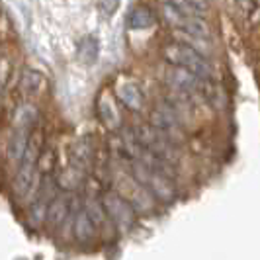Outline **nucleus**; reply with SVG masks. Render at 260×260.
I'll return each instance as SVG.
<instances>
[{
  "label": "nucleus",
  "instance_id": "f257e3e1",
  "mask_svg": "<svg viewBox=\"0 0 260 260\" xmlns=\"http://www.w3.org/2000/svg\"><path fill=\"white\" fill-rule=\"evenodd\" d=\"M162 57L169 65L184 67L202 78H211V75H213V67L208 61V57L198 51L196 47L182 43V41L167 43L162 47Z\"/></svg>",
  "mask_w": 260,
  "mask_h": 260
},
{
  "label": "nucleus",
  "instance_id": "f03ea898",
  "mask_svg": "<svg viewBox=\"0 0 260 260\" xmlns=\"http://www.w3.org/2000/svg\"><path fill=\"white\" fill-rule=\"evenodd\" d=\"M41 155V139L39 135L29 137V143L26 147V153L20 158V167L16 172V180H14V188L18 196H27L38 184H36V174H38V160Z\"/></svg>",
  "mask_w": 260,
  "mask_h": 260
},
{
  "label": "nucleus",
  "instance_id": "7ed1b4c3",
  "mask_svg": "<svg viewBox=\"0 0 260 260\" xmlns=\"http://www.w3.org/2000/svg\"><path fill=\"white\" fill-rule=\"evenodd\" d=\"M162 18L174 29H182L188 34H194L200 38H209V24L204 16H190L180 10H176L170 4H162Z\"/></svg>",
  "mask_w": 260,
  "mask_h": 260
},
{
  "label": "nucleus",
  "instance_id": "20e7f679",
  "mask_svg": "<svg viewBox=\"0 0 260 260\" xmlns=\"http://www.w3.org/2000/svg\"><path fill=\"white\" fill-rule=\"evenodd\" d=\"M102 204L106 208L108 217L112 219L114 225L127 229L135 221V208L125 196H121L119 192H106L102 196Z\"/></svg>",
  "mask_w": 260,
  "mask_h": 260
},
{
  "label": "nucleus",
  "instance_id": "39448f33",
  "mask_svg": "<svg viewBox=\"0 0 260 260\" xmlns=\"http://www.w3.org/2000/svg\"><path fill=\"white\" fill-rule=\"evenodd\" d=\"M167 82L174 92L188 96V94H196V92H204L208 78L198 77L196 73L184 69V67L170 65L167 71Z\"/></svg>",
  "mask_w": 260,
  "mask_h": 260
},
{
  "label": "nucleus",
  "instance_id": "423d86ee",
  "mask_svg": "<svg viewBox=\"0 0 260 260\" xmlns=\"http://www.w3.org/2000/svg\"><path fill=\"white\" fill-rule=\"evenodd\" d=\"M96 112H98V117L100 121L104 123L108 129L116 131L121 127V114H119V108H117V102L114 98V94L104 88L100 92L98 100H96Z\"/></svg>",
  "mask_w": 260,
  "mask_h": 260
},
{
  "label": "nucleus",
  "instance_id": "0eeeda50",
  "mask_svg": "<svg viewBox=\"0 0 260 260\" xmlns=\"http://www.w3.org/2000/svg\"><path fill=\"white\" fill-rule=\"evenodd\" d=\"M96 229L98 225L92 221V217L86 213V209L80 208L73 217V233L80 245H90L96 239Z\"/></svg>",
  "mask_w": 260,
  "mask_h": 260
},
{
  "label": "nucleus",
  "instance_id": "6e6552de",
  "mask_svg": "<svg viewBox=\"0 0 260 260\" xmlns=\"http://www.w3.org/2000/svg\"><path fill=\"white\" fill-rule=\"evenodd\" d=\"M116 96H117V100L125 106L127 110H131V112H141V110H143L145 96H143V92H141V88H139L135 82H131V80L121 82L116 88Z\"/></svg>",
  "mask_w": 260,
  "mask_h": 260
},
{
  "label": "nucleus",
  "instance_id": "1a4fd4ad",
  "mask_svg": "<svg viewBox=\"0 0 260 260\" xmlns=\"http://www.w3.org/2000/svg\"><path fill=\"white\" fill-rule=\"evenodd\" d=\"M67 215H71V198L67 194H57L49 204L45 225L51 229H57L67 221Z\"/></svg>",
  "mask_w": 260,
  "mask_h": 260
},
{
  "label": "nucleus",
  "instance_id": "9d476101",
  "mask_svg": "<svg viewBox=\"0 0 260 260\" xmlns=\"http://www.w3.org/2000/svg\"><path fill=\"white\" fill-rule=\"evenodd\" d=\"M156 26V16L155 12L145 6L139 4L135 8H131V12L127 14V27L133 31H141V29H151Z\"/></svg>",
  "mask_w": 260,
  "mask_h": 260
},
{
  "label": "nucleus",
  "instance_id": "9b49d317",
  "mask_svg": "<svg viewBox=\"0 0 260 260\" xmlns=\"http://www.w3.org/2000/svg\"><path fill=\"white\" fill-rule=\"evenodd\" d=\"M77 57L82 65H94L100 57V41L96 36H84L77 45Z\"/></svg>",
  "mask_w": 260,
  "mask_h": 260
},
{
  "label": "nucleus",
  "instance_id": "f8f14e48",
  "mask_svg": "<svg viewBox=\"0 0 260 260\" xmlns=\"http://www.w3.org/2000/svg\"><path fill=\"white\" fill-rule=\"evenodd\" d=\"M38 123V110L31 104H22L16 114H14V127H22V129H31Z\"/></svg>",
  "mask_w": 260,
  "mask_h": 260
},
{
  "label": "nucleus",
  "instance_id": "ddd939ff",
  "mask_svg": "<svg viewBox=\"0 0 260 260\" xmlns=\"http://www.w3.org/2000/svg\"><path fill=\"white\" fill-rule=\"evenodd\" d=\"M82 208L86 209V213L90 215L92 221L96 223L98 227L110 219L108 213H106V208H104V204H102V200H96V198H92V196H86L84 202H82Z\"/></svg>",
  "mask_w": 260,
  "mask_h": 260
},
{
  "label": "nucleus",
  "instance_id": "4468645a",
  "mask_svg": "<svg viewBox=\"0 0 260 260\" xmlns=\"http://www.w3.org/2000/svg\"><path fill=\"white\" fill-rule=\"evenodd\" d=\"M160 2L162 4H170L176 10H180L184 14H190V16H204V12H206V8L196 4L194 0H160Z\"/></svg>",
  "mask_w": 260,
  "mask_h": 260
},
{
  "label": "nucleus",
  "instance_id": "2eb2a0df",
  "mask_svg": "<svg viewBox=\"0 0 260 260\" xmlns=\"http://www.w3.org/2000/svg\"><path fill=\"white\" fill-rule=\"evenodd\" d=\"M39 86H41V75L39 73H36V71H26L22 75L20 90L24 92V94H36Z\"/></svg>",
  "mask_w": 260,
  "mask_h": 260
},
{
  "label": "nucleus",
  "instance_id": "dca6fc26",
  "mask_svg": "<svg viewBox=\"0 0 260 260\" xmlns=\"http://www.w3.org/2000/svg\"><path fill=\"white\" fill-rule=\"evenodd\" d=\"M117 6H119V0H98V8L104 16H112L116 14Z\"/></svg>",
  "mask_w": 260,
  "mask_h": 260
},
{
  "label": "nucleus",
  "instance_id": "f3484780",
  "mask_svg": "<svg viewBox=\"0 0 260 260\" xmlns=\"http://www.w3.org/2000/svg\"><path fill=\"white\" fill-rule=\"evenodd\" d=\"M6 80H8V63L0 61V90L6 86Z\"/></svg>",
  "mask_w": 260,
  "mask_h": 260
},
{
  "label": "nucleus",
  "instance_id": "a211bd4d",
  "mask_svg": "<svg viewBox=\"0 0 260 260\" xmlns=\"http://www.w3.org/2000/svg\"><path fill=\"white\" fill-rule=\"evenodd\" d=\"M252 2H254V4H256V6L260 8V0H252Z\"/></svg>",
  "mask_w": 260,
  "mask_h": 260
}]
</instances>
